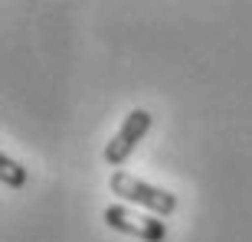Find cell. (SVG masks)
Masks as SVG:
<instances>
[{"label": "cell", "mask_w": 252, "mask_h": 242, "mask_svg": "<svg viewBox=\"0 0 252 242\" xmlns=\"http://www.w3.org/2000/svg\"><path fill=\"white\" fill-rule=\"evenodd\" d=\"M0 180H3V186H10V190H23V186H27V167H23L20 160L7 157V154H0Z\"/></svg>", "instance_id": "obj_4"}, {"label": "cell", "mask_w": 252, "mask_h": 242, "mask_svg": "<svg viewBox=\"0 0 252 242\" xmlns=\"http://www.w3.org/2000/svg\"><path fill=\"white\" fill-rule=\"evenodd\" d=\"M148 131H151V112H144V108L128 112L125 121H122V128L115 131V138L108 141V148H105V164L122 170V164L134 154V148L144 141Z\"/></svg>", "instance_id": "obj_3"}, {"label": "cell", "mask_w": 252, "mask_h": 242, "mask_svg": "<svg viewBox=\"0 0 252 242\" xmlns=\"http://www.w3.org/2000/svg\"><path fill=\"white\" fill-rule=\"evenodd\" d=\"M108 186H112V193L118 200L141 206V210H148L151 216H160V219H167L177 210V196L174 193H167V190H160L154 183H144L141 177H134L128 170H115L108 177Z\"/></svg>", "instance_id": "obj_1"}, {"label": "cell", "mask_w": 252, "mask_h": 242, "mask_svg": "<svg viewBox=\"0 0 252 242\" xmlns=\"http://www.w3.org/2000/svg\"><path fill=\"white\" fill-rule=\"evenodd\" d=\"M102 219L108 223V229L125 233V236H134V239H144V242H164L167 239V226H164L160 216L134 213V210H128V206H105Z\"/></svg>", "instance_id": "obj_2"}]
</instances>
